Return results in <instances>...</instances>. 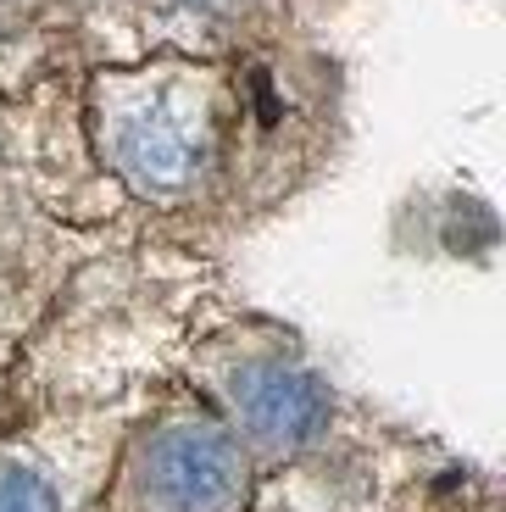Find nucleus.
I'll use <instances>...</instances> for the list:
<instances>
[{
  "instance_id": "f257e3e1",
  "label": "nucleus",
  "mask_w": 506,
  "mask_h": 512,
  "mask_svg": "<svg viewBox=\"0 0 506 512\" xmlns=\"http://www.w3.org/2000/svg\"><path fill=\"white\" fill-rule=\"evenodd\" d=\"M245 490L240 446L212 423H173L151 440L145 496L156 512H234Z\"/></svg>"
},
{
  "instance_id": "f03ea898",
  "label": "nucleus",
  "mask_w": 506,
  "mask_h": 512,
  "mask_svg": "<svg viewBox=\"0 0 506 512\" xmlns=\"http://www.w3.org/2000/svg\"><path fill=\"white\" fill-rule=\"evenodd\" d=\"M117 156L145 190H178L212 156V112L201 95L151 90L117 117Z\"/></svg>"
},
{
  "instance_id": "7ed1b4c3",
  "label": "nucleus",
  "mask_w": 506,
  "mask_h": 512,
  "mask_svg": "<svg viewBox=\"0 0 506 512\" xmlns=\"http://www.w3.org/2000/svg\"><path fill=\"white\" fill-rule=\"evenodd\" d=\"M234 407H240L245 429L262 446H279V451L306 446L323 429V418H329L323 384L284 368V362H256V368H245L234 379Z\"/></svg>"
},
{
  "instance_id": "20e7f679",
  "label": "nucleus",
  "mask_w": 506,
  "mask_h": 512,
  "mask_svg": "<svg viewBox=\"0 0 506 512\" xmlns=\"http://www.w3.org/2000/svg\"><path fill=\"white\" fill-rule=\"evenodd\" d=\"M0 512H56V490L34 468H0Z\"/></svg>"
}]
</instances>
